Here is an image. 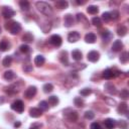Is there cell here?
I'll return each mask as SVG.
<instances>
[{
  "label": "cell",
  "mask_w": 129,
  "mask_h": 129,
  "mask_svg": "<svg viewBox=\"0 0 129 129\" xmlns=\"http://www.w3.org/2000/svg\"><path fill=\"white\" fill-rule=\"evenodd\" d=\"M35 6H36V8L38 9V11H40L42 14H44L45 16H51L52 15V8H51V6L48 4V3H46V2H44V1H38V2H36L35 3Z\"/></svg>",
  "instance_id": "cell-1"
},
{
  "label": "cell",
  "mask_w": 129,
  "mask_h": 129,
  "mask_svg": "<svg viewBox=\"0 0 129 129\" xmlns=\"http://www.w3.org/2000/svg\"><path fill=\"white\" fill-rule=\"evenodd\" d=\"M80 37H81V35L78 31H72L68 34V40L70 42H76L80 39Z\"/></svg>",
  "instance_id": "cell-8"
},
{
  "label": "cell",
  "mask_w": 129,
  "mask_h": 129,
  "mask_svg": "<svg viewBox=\"0 0 129 129\" xmlns=\"http://www.w3.org/2000/svg\"><path fill=\"white\" fill-rule=\"evenodd\" d=\"M47 103L51 106H55V105L58 104V98L56 96H50V97H48V102Z\"/></svg>",
  "instance_id": "cell-26"
},
{
  "label": "cell",
  "mask_w": 129,
  "mask_h": 129,
  "mask_svg": "<svg viewBox=\"0 0 129 129\" xmlns=\"http://www.w3.org/2000/svg\"><path fill=\"white\" fill-rule=\"evenodd\" d=\"M63 23H64V26L67 27H70L74 24V17L72 14H67L64 15V18H63Z\"/></svg>",
  "instance_id": "cell-12"
},
{
  "label": "cell",
  "mask_w": 129,
  "mask_h": 129,
  "mask_svg": "<svg viewBox=\"0 0 129 129\" xmlns=\"http://www.w3.org/2000/svg\"><path fill=\"white\" fill-rule=\"evenodd\" d=\"M59 60L61 61V63L63 66H68L69 64V59H68V52L66 50H62L59 53Z\"/></svg>",
  "instance_id": "cell-14"
},
{
  "label": "cell",
  "mask_w": 129,
  "mask_h": 129,
  "mask_svg": "<svg viewBox=\"0 0 129 129\" xmlns=\"http://www.w3.org/2000/svg\"><path fill=\"white\" fill-rule=\"evenodd\" d=\"M7 90H6V92L8 93V94H11V95H13V94H16V93H18V89L16 88V86L15 85H12V86H10V87H8V88H6Z\"/></svg>",
  "instance_id": "cell-30"
},
{
  "label": "cell",
  "mask_w": 129,
  "mask_h": 129,
  "mask_svg": "<svg viewBox=\"0 0 129 129\" xmlns=\"http://www.w3.org/2000/svg\"><path fill=\"white\" fill-rule=\"evenodd\" d=\"M85 41L88 43H94L96 41V34L93 32H89L85 35Z\"/></svg>",
  "instance_id": "cell-15"
},
{
  "label": "cell",
  "mask_w": 129,
  "mask_h": 129,
  "mask_svg": "<svg viewBox=\"0 0 129 129\" xmlns=\"http://www.w3.org/2000/svg\"><path fill=\"white\" fill-rule=\"evenodd\" d=\"M79 64H80V63H74V64H73V69H74V70H78V71H80V70L86 68V64H85V63H82V66H79Z\"/></svg>",
  "instance_id": "cell-43"
},
{
  "label": "cell",
  "mask_w": 129,
  "mask_h": 129,
  "mask_svg": "<svg viewBox=\"0 0 129 129\" xmlns=\"http://www.w3.org/2000/svg\"><path fill=\"white\" fill-rule=\"evenodd\" d=\"M74 104L77 106V107H83L84 106V101L83 99H81L80 97H77L74 99Z\"/></svg>",
  "instance_id": "cell-36"
},
{
  "label": "cell",
  "mask_w": 129,
  "mask_h": 129,
  "mask_svg": "<svg viewBox=\"0 0 129 129\" xmlns=\"http://www.w3.org/2000/svg\"><path fill=\"white\" fill-rule=\"evenodd\" d=\"M48 41H49V43L52 44L53 46H60V45H61V42H62L61 37H60L58 34H53V35H51Z\"/></svg>",
  "instance_id": "cell-4"
},
{
  "label": "cell",
  "mask_w": 129,
  "mask_h": 129,
  "mask_svg": "<svg viewBox=\"0 0 129 129\" xmlns=\"http://www.w3.org/2000/svg\"><path fill=\"white\" fill-rule=\"evenodd\" d=\"M101 35H102L103 40H104V41H106V42H107V41H109V40L112 38V36H113V35H112V33H111L108 29H104V30L101 32Z\"/></svg>",
  "instance_id": "cell-16"
},
{
  "label": "cell",
  "mask_w": 129,
  "mask_h": 129,
  "mask_svg": "<svg viewBox=\"0 0 129 129\" xmlns=\"http://www.w3.org/2000/svg\"><path fill=\"white\" fill-rule=\"evenodd\" d=\"M76 3H77V4H84V3H85V1H77Z\"/></svg>",
  "instance_id": "cell-48"
},
{
  "label": "cell",
  "mask_w": 129,
  "mask_h": 129,
  "mask_svg": "<svg viewBox=\"0 0 129 129\" xmlns=\"http://www.w3.org/2000/svg\"><path fill=\"white\" fill-rule=\"evenodd\" d=\"M110 15H111V19H118L119 12L117 10H113L112 12H110Z\"/></svg>",
  "instance_id": "cell-42"
},
{
  "label": "cell",
  "mask_w": 129,
  "mask_h": 129,
  "mask_svg": "<svg viewBox=\"0 0 129 129\" xmlns=\"http://www.w3.org/2000/svg\"><path fill=\"white\" fill-rule=\"evenodd\" d=\"M11 62H12V56H10V55L5 56L4 59L2 60V64H3L4 67H9V66L11 64Z\"/></svg>",
  "instance_id": "cell-29"
},
{
  "label": "cell",
  "mask_w": 129,
  "mask_h": 129,
  "mask_svg": "<svg viewBox=\"0 0 129 129\" xmlns=\"http://www.w3.org/2000/svg\"><path fill=\"white\" fill-rule=\"evenodd\" d=\"M72 56H73V58H74L75 60L79 61V60H81V59H82L83 54H82L81 50H79V49H75V50H73V51H72Z\"/></svg>",
  "instance_id": "cell-22"
},
{
  "label": "cell",
  "mask_w": 129,
  "mask_h": 129,
  "mask_svg": "<svg viewBox=\"0 0 129 129\" xmlns=\"http://www.w3.org/2000/svg\"><path fill=\"white\" fill-rule=\"evenodd\" d=\"M105 89H106V91L109 92L110 94H115V93H116L115 87H114L113 85H111V84H107V85L105 86Z\"/></svg>",
  "instance_id": "cell-33"
},
{
  "label": "cell",
  "mask_w": 129,
  "mask_h": 129,
  "mask_svg": "<svg viewBox=\"0 0 129 129\" xmlns=\"http://www.w3.org/2000/svg\"><path fill=\"white\" fill-rule=\"evenodd\" d=\"M35 94H36V87L30 86V87H28V88L25 90V92H24V97H25L26 99H31V98H33V97L35 96Z\"/></svg>",
  "instance_id": "cell-5"
},
{
  "label": "cell",
  "mask_w": 129,
  "mask_h": 129,
  "mask_svg": "<svg viewBox=\"0 0 129 129\" xmlns=\"http://www.w3.org/2000/svg\"><path fill=\"white\" fill-rule=\"evenodd\" d=\"M127 32H128V29H127V27L125 26V25H119L118 26V28H117V34L118 35H120V36H125L126 34H127Z\"/></svg>",
  "instance_id": "cell-19"
},
{
  "label": "cell",
  "mask_w": 129,
  "mask_h": 129,
  "mask_svg": "<svg viewBox=\"0 0 129 129\" xmlns=\"http://www.w3.org/2000/svg\"><path fill=\"white\" fill-rule=\"evenodd\" d=\"M20 125H21V123H20V122H15V123H14V127H15V128L20 127Z\"/></svg>",
  "instance_id": "cell-47"
},
{
  "label": "cell",
  "mask_w": 129,
  "mask_h": 129,
  "mask_svg": "<svg viewBox=\"0 0 129 129\" xmlns=\"http://www.w3.org/2000/svg\"><path fill=\"white\" fill-rule=\"evenodd\" d=\"M44 61H45V58H44V56L41 55V54L36 55L35 58H34V63H35L37 67H41V66H43Z\"/></svg>",
  "instance_id": "cell-20"
},
{
  "label": "cell",
  "mask_w": 129,
  "mask_h": 129,
  "mask_svg": "<svg viewBox=\"0 0 129 129\" xmlns=\"http://www.w3.org/2000/svg\"><path fill=\"white\" fill-rule=\"evenodd\" d=\"M103 78L106 80H111L112 78H114V71L111 69H106L103 72Z\"/></svg>",
  "instance_id": "cell-18"
},
{
  "label": "cell",
  "mask_w": 129,
  "mask_h": 129,
  "mask_svg": "<svg viewBox=\"0 0 129 129\" xmlns=\"http://www.w3.org/2000/svg\"><path fill=\"white\" fill-rule=\"evenodd\" d=\"M42 89H43V92L44 93H50L53 90V86L51 84H49V83H46V84L43 85Z\"/></svg>",
  "instance_id": "cell-32"
},
{
  "label": "cell",
  "mask_w": 129,
  "mask_h": 129,
  "mask_svg": "<svg viewBox=\"0 0 129 129\" xmlns=\"http://www.w3.org/2000/svg\"><path fill=\"white\" fill-rule=\"evenodd\" d=\"M91 93H92V90H91V89H88V88L82 89V90L80 91V94H81L82 96H88V95L91 94Z\"/></svg>",
  "instance_id": "cell-40"
},
{
  "label": "cell",
  "mask_w": 129,
  "mask_h": 129,
  "mask_svg": "<svg viewBox=\"0 0 129 129\" xmlns=\"http://www.w3.org/2000/svg\"><path fill=\"white\" fill-rule=\"evenodd\" d=\"M117 111H118V113L119 114H126L127 112H128V105L125 103V102H123V103H120L119 104V106L117 107Z\"/></svg>",
  "instance_id": "cell-13"
},
{
  "label": "cell",
  "mask_w": 129,
  "mask_h": 129,
  "mask_svg": "<svg viewBox=\"0 0 129 129\" xmlns=\"http://www.w3.org/2000/svg\"><path fill=\"white\" fill-rule=\"evenodd\" d=\"M94 117H95V113H94L93 111H87V112L85 113V118H86V119L91 120V119H93Z\"/></svg>",
  "instance_id": "cell-41"
},
{
  "label": "cell",
  "mask_w": 129,
  "mask_h": 129,
  "mask_svg": "<svg viewBox=\"0 0 129 129\" xmlns=\"http://www.w3.org/2000/svg\"><path fill=\"white\" fill-rule=\"evenodd\" d=\"M102 19H103L104 21H106V22L110 21V20H111V15H110V12H104V13L102 14Z\"/></svg>",
  "instance_id": "cell-39"
},
{
  "label": "cell",
  "mask_w": 129,
  "mask_h": 129,
  "mask_svg": "<svg viewBox=\"0 0 129 129\" xmlns=\"http://www.w3.org/2000/svg\"><path fill=\"white\" fill-rule=\"evenodd\" d=\"M69 111H70V113H66L67 119L71 122H76L78 120V113L76 111H73V110H70V109H69Z\"/></svg>",
  "instance_id": "cell-9"
},
{
  "label": "cell",
  "mask_w": 129,
  "mask_h": 129,
  "mask_svg": "<svg viewBox=\"0 0 129 129\" xmlns=\"http://www.w3.org/2000/svg\"><path fill=\"white\" fill-rule=\"evenodd\" d=\"M90 129H102V128H101V126H100L99 123L93 122V123L91 124V126H90Z\"/></svg>",
  "instance_id": "cell-44"
},
{
  "label": "cell",
  "mask_w": 129,
  "mask_h": 129,
  "mask_svg": "<svg viewBox=\"0 0 129 129\" xmlns=\"http://www.w3.org/2000/svg\"><path fill=\"white\" fill-rule=\"evenodd\" d=\"M38 105H39V109L41 111H46L48 109V103L46 101H40Z\"/></svg>",
  "instance_id": "cell-35"
},
{
  "label": "cell",
  "mask_w": 129,
  "mask_h": 129,
  "mask_svg": "<svg viewBox=\"0 0 129 129\" xmlns=\"http://www.w3.org/2000/svg\"><path fill=\"white\" fill-rule=\"evenodd\" d=\"M5 28L8 29L11 34H18L21 31V25L20 23L16 22V21H11V22H7L5 23Z\"/></svg>",
  "instance_id": "cell-2"
},
{
  "label": "cell",
  "mask_w": 129,
  "mask_h": 129,
  "mask_svg": "<svg viewBox=\"0 0 129 129\" xmlns=\"http://www.w3.org/2000/svg\"><path fill=\"white\" fill-rule=\"evenodd\" d=\"M22 39L24 41H26V42H31L33 40V36H32V34L30 32H25L23 34V36H22Z\"/></svg>",
  "instance_id": "cell-27"
},
{
  "label": "cell",
  "mask_w": 129,
  "mask_h": 129,
  "mask_svg": "<svg viewBox=\"0 0 129 129\" xmlns=\"http://www.w3.org/2000/svg\"><path fill=\"white\" fill-rule=\"evenodd\" d=\"M92 23H93L95 26H97V27H101V26H102V20H101L100 17H94V18L92 19Z\"/></svg>",
  "instance_id": "cell-34"
},
{
  "label": "cell",
  "mask_w": 129,
  "mask_h": 129,
  "mask_svg": "<svg viewBox=\"0 0 129 129\" xmlns=\"http://www.w3.org/2000/svg\"><path fill=\"white\" fill-rule=\"evenodd\" d=\"M69 6V3L64 0H58L55 2V7L58 8V9H64Z\"/></svg>",
  "instance_id": "cell-23"
},
{
  "label": "cell",
  "mask_w": 129,
  "mask_h": 129,
  "mask_svg": "<svg viewBox=\"0 0 129 129\" xmlns=\"http://www.w3.org/2000/svg\"><path fill=\"white\" fill-rule=\"evenodd\" d=\"M87 57H88V60H90L92 62H96L99 59V57H100V53L98 51H96V50H91L88 53Z\"/></svg>",
  "instance_id": "cell-6"
},
{
  "label": "cell",
  "mask_w": 129,
  "mask_h": 129,
  "mask_svg": "<svg viewBox=\"0 0 129 129\" xmlns=\"http://www.w3.org/2000/svg\"><path fill=\"white\" fill-rule=\"evenodd\" d=\"M9 49V43L4 39V40H2L1 42H0V50L1 51H6V50H8Z\"/></svg>",
  "instance_id": "cell-28"
},
{
  "label": "cell",
  "mask_w": 129,
  "mask_h": 129,
  "mask_svg": "<svg viewBox=\"0 0 129 129\" xmlns=\"http://www.w3.org/2000/svg\"><path fill=\"white\" fill-rule=\"evenodd\" d=\"M119 126H120L121 128H123V129H126V127H127V123H126V121L121 120V122L119 123Z\"/></svg>",
  "instance_id": "cell-46"
},
{
  "label": "cell",
  "mask_w": 129,
  "mask_h": 129,
  "mask_svg": "<svg viewBox=\"0 0 129 129\" xmlns=\"http://www.w3.org/2000/svg\"><path fill=\"white\" fill-rule=\"evenodd\" d=\"M2 15L5 18H11L15 15V11L10 7H4L2 10Z\"/></svg>",
  "instance_id": "cell-7"
},
{
  "label": "cell",
  "mask_w": 129,
  "mask_h": 129,
  "mask_svg": "<svg viewBox=\"0 0 129 129\" xmlns=\"http://www.w3.org/2000/svg\"><path fill=\"white\" fill-rule=\"evenodd\" d=\"M128 59H129V53L127 51H123L120 55V61L122 63H126L128 61Z\"/></svg>",
  "instance_id": "cell-25"
},
{
  "label": "cell",
  "mask_w": 129,
  "mask_h": 129,
  "mask_svg": "<svg viewBox=\"0 0 129 129\" xmlns=\"http://www.w3.org/2000/svg\"><path fill=\"white\" fill-rule=\"evenodd\" d=\"M19 49H20V51L23 52V53H28V52L30 51V47H29L27 44H22V45H20Z\"/></svg>",
  "instance_id": "cell-38"
},
{
  "label": "cell",
  "mask_w": 129,
  "mask_h": 129,
  "mask_svg": "<svg viewBox=\"0 0 129 129\" xmlns=\"http://www.w3.org/2000/svg\"><path fill=\"white\" fill-rule=\"evenodd\" d=\"M29 115L32 118H38V117H40L42 115V111L39 108H31L29 110Z\"/></svg>",
  "instance_id": "cell-11"
},
{
  "label": "cell",
  "mask_w": 129,
  "mask_h": 129,
  "mask_svg": "<svg viewBox=\"0 0 129 129\" xmlns=\"http://www.w3.org/2000/svg\"><path fill=\"white\" fill-rule=\"evenodd\" d=\"M0 32H1V28H0Z\"/></svg>",
  "instance_id": "cell-49"
},
{
  "label": "cell",
  "mask_w": 129,
  "mask_h": 129,
  "mask_svg": "<svg viewBox=\"0 0 129 129\" xmlns=\"http://www.w3.org/2000/svg\"><path fill=\"white\" fill-rule=\"evenodd\" d=\"M120 97H121L122 99H124V100L128 99V97H129V92H128V90H127V89L121 90V92H120Z\"/></svg>",
  "instance_id": "cell-37"
},
{
  "label": "cell",
  "mask_w": 129,
  "mask_h": 129,
  "mask_svg": "<svg viewBox=\"0 0 129 129\" xmlns=\"http://www.w3.org/2000/svg\"><path fill=\"white\" fill-rule=\"evenodd\" d=\"M87 11H88L90 14H97L98 11H99V9H98V7L95 6V5H90V6L87 8Z\"/></svg>",
  "instance_id": "cell-31"
},
{
  "label": "cell",
  "mask_w": 129,
  "mask_h": 129,
  "mask_svg": "<svg viewBox=\"0 0 129 129\" xmlns=\"http://www.w3.org/2000/svg\"><path fill=\"white\" fill-rule=\"evenodd\" d=\"M123 48V43L121 40H115L112 44V50L114 51H120Z\"/></svg>",
  "instance_id": "cell-17"
},
{
  "label": "cell",
  "mask_w": 129,
  "mask_h": 129,
  "mask_svg": "<svg viewBox=\"0 0 129 129\" xmlns=\"http://www.w3.org/2000/svg\"><path fill=\"white\" fill-rule=\"evenodd\" d=\"M116 120L112 119V118H108V119H105L104 120V125L107 129H113L115 126H116Z\"/></svg>",
  "instance_id": "cell-10"
},
{
  "label": "cell",
  "mask_w": 129,
  "mask_h": 129,
  "mask_svg": "<svg viewBox=\"0 0 129 129\" xmlns=\"http://www.w3.org/2000/svg\"><path fill=\"white\" fill-rule=\"evenodd\" d=\"M11 109L18 112V113H22L23 110H24V105H23V102L21 100H16L15 102H13L11 104Z\"/></svg>",
  "instance_id": "cell-3"
},
{
  "label": "cell",
  "mask_w": 129,
  "mask_h": 129,
  "mask_svg": "<svg viewBox=\"0 0 129 129\" xmlns=\"http://www.w3.org/2000/svg\"><path fill=\"white\" fill-rule=\"evenodd\" d=\"M41 126H42V125H41L40 123H33V124L29 127V129H40Z\"/></svg>",
  "instance_id": "cell-45"
},
{
  "label": "cell",
  "mask_w": 129,
  "mask_h": 129,
  "mask_svg": "<svg viewBox=\"0 0 129 129\" xmlns=\"http://www.w3.org/2000/svg\"><path fill=\"white\" fill-rule=\"evenodd\" d=\"M19 6H20V8H21L22 10H24V11H28L29 8H30V4H29V2L26 1V0L20 1V2H19Z\"/></svg>",
  "instance_id": "cell-24"
},
{
  "label": "cell",
  "mask_w": 129,
  "mask_h": 129,
  "mask_svg": "<svg viewBox=\"0 0 129 129\" xmlns=\"http://www.w3.org/2000/svg\"><path fill=\"white\" fill-rule=\"evenodd\" d=\"M3 77H4V79H5L6 81H11V80L15 79L16 75H15V73H14L13 71H6V72L4 73V75H3Z\"/></svg>",
  "instance_id": "cell-21"
}]
</instances>
